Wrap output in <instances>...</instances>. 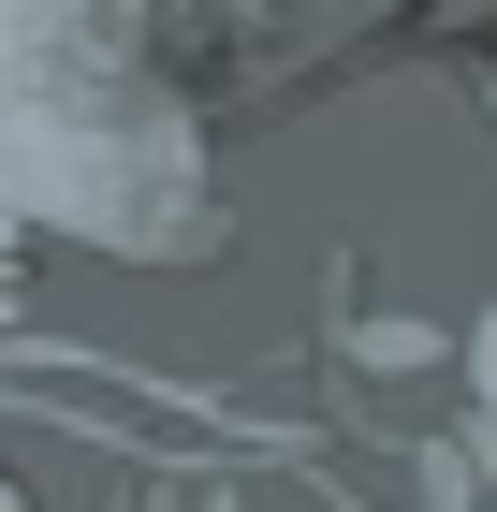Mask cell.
<instances>
[{"label":"cell","instance_id":"obj_1","mask_svg":"<svg viewBox=\"0 0 497 512\" xmlns=\"http://www.w3.org/2000/svg\"><path fill=\"white\" fill-rule=\"evenodd\" d=\"M0 512H15V498H0Z\"/></svg>","mask_w":497,"mask_h":512}]
</instances>
